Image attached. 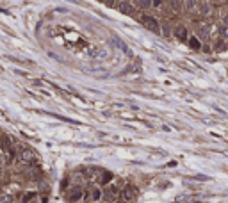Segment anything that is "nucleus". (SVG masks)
Wrapping results in <instances>:
<instances>
[{
    "label": "nucleus",
    "mask_w": 228,
    "mask_h": 203,
    "mask_svg": "<svg viewBox=\"0 0 228 203\" xmlns=\"http://www.w3.org/2000/svg\"><path fill=\"white\" fill-rule=\"evenodd\" d=\"M118 9H119V13H123V14H132L134 13V5L130 2H127V0H121V2L118 4Z\"/></svg>",
    "instance_id": "39448f33"
},
{
    "label": "nucleus",
    "mask_w": 228,
    "mask_h": 203,
    "mask_svg": "<svg viewBox=\"0 0 228 203\" xmlns=\"http://www.w3.org/2000/svg\"><path fill=\"white\" fill-rule=\"evenodd\" d=\"M137 187L136 185H130V184H127L125 187L121 189V192H119V201L118 203H132L134 200L137 198Z\"/></svg>",
    "instance_id": "f257e3e1"
},
{
    "label": "nucleus",
    "mask_w": 228,
    "mask_h": 203,
    "mask_svg": "<svg viewBox=\"0 0 228 203\" xmlns=\"http://www.w3.org/2000/svg\"><path fill=\"white\" fill-rule=\"evenodd\" d=\"M217 32H219V38L228 39V27H226V25H221L219 29H217Z\"/></svg>",
    "instance_id": "9d476101"
},
{
    "label": "nucleus",
    "mask_w": 228,
    "mask_h": 203,
    "mask_svg": "<svg viewBox=\"0 0 228 203\" xmlns=\"http://www.w3.org/2000/svg\"><path fill=\"white\" fill-rule=\"evenodd\" d=\"M100 2H105V0H100Z\"/></svg>",
    "instance_id": "f3484780"
},
{
    "label": "nucleus",
    "mask_w": 228,
    "mask_h": 203,
    "mask_svg": "<svg viewBox=\"0 0 228 203\" xmlns=\"http://www.w3.org/2000/svg\"><path fill=\"white\" fill-rule=\"evenodd\" d=\"M182 2H184V0H171V5H173V9H175V11H177V9H180Z\"/></svg>",
    "instance_id": "ddd939ff"
},
{
    "label": "nucleus",
    "mask_w": 228,
    "mask_h": 203,
    "mask_svg": "<svg viewBox=\"0 0 228 203\" xmlns=\"http://www.w3.org/2000/svg\"><path fill=\"white\" fill-rule=\"evenodd\" d=\"M102 196H103V192L100 191V187H91L84 192V201H87V203L89 201H98Z\"/></svg>",
    "instance_id": "f03ea898"
},
{
    "label": "nucleus",
    "mask_w": 228,
    "mask_h": 203,
    "mask_svg": "<svg viewBox=\"0 0 228 203\" xmlns=\"http://www.w3.org/2000/svg\"><path fill=\"white\" fill-rule=\"evenodd\" d=\"M198 5V0H185V7L187 9H194Z\"/></svg>",
    "instance_id": "f8f14e48"
},
{
    "label": "nucleus",
    "mask_w": 228,
    "mask_h": 203,
    "mask_svg": "<svg viewBox=\"0 0 228 203\" xmlns=\"http://www.w3.org/2000/svg\"><path fill=\"white\" fill-rule=\"evenodd\" d=\"M225 48H226V39L219 38V39H217V43H216V50L219 52V50H225Z\"/></svg>",
    "instance_id": "9b49d317"
},
{
    "label": "nucleus",
    "mask_w": 228,
    "mask_h": 203,
    "mask_svg": "<svg viewBox=\"0 0 228 203\" xmlns=\"http://www.w3.org/2000/svg\"><path fill=\"white\" fill-rule=\"evenodd\" d=\"M175 36H177L180 41H187L189 39V34H187V29H185L184 25H180L177 30H175Z\"/></svg>",
    "instance_id": "423d86ee"
},
{
    "label": "nucleus",
    "mask_w": 228,
    "mask_h": 203,
    "mask_svg": "<svg viewBox=\"0 0 228 203\" xmlns=\"http://www.w3.org/2000/svg\"><path fill=\"white\" fill-rule=\"evenodd\" d=\"M82 196H84V191H82L80 187H73L71 191H68V194H66V200L70 203H73V201H79Z\"/></svg>",
    "instance_id": "20e7f679"
},
{
    "label": "nucleus",
    "mask_w": 228,
    "mask_h": 203,
    "mask_svg": "<svg viewBox=\"0 0 228 203\" xmlns=\"http://www.w3.org/2000/svg\"><path fill=\"white\" fill-rule=\"evenodd\" d=\"M0 148H2V152H9V150H11V139L7 135L0 137Z\"/></svg>",
    "instance_id": "0eeeda50"
},
{
    "label": "nucleus",
    "mask_w": 228,
    "mask_h": 203,
    "mask_svg": "<svg viewBox=\"0 0 228 203\" xmlns=\"http://www.w3.org/2000/svg\"><path fill=\"white\" fill-rule=\"evenodd\" d=\"M187 43H189V46L191 48H194V50H198V48H201V43H200V39L196 38V36H189V39H187Z\"/></svg>",
    "instance_id": "6e6552de"
},
{
    "label": "nucleus",
    "mask_w": 228,
    "mask_h": 203,
    "mask_svg": "<svg viewBox=\"0 0 228 203\" xmlns=\"http://www.w3.org/2000/svg\"><path fill=\"white\" fill-rule=\"evenodd\" d=\"M141 21H143V23L144 25H146V29H150L152 32H157V34H159V32H160V25L157 23V20H155V18H152V16H141Z\"/></svg>",
    "instance_id": "7ed1b4c3"
},
{
    "label": "nucleus",
    "mask_w": 228,
    "mask_h": 203,
    "mask_svg": "<svg viewBox=\"0 0 228 203\" xmlns=\"http://www.w3.org/2000/svg\"><path fill=\"white\" fill-rule=\"evenodd\" d=\"M0 203H7V201H0Z\"/></svg>",
    "instance_id": "dca6fc26"
},
{
    "label": "nucleus",
    "mask_w": 228,
    "mask_h": 203,
    "mask_svg": "<svg viewBox=\"0 0 228 203\" xmlns=\"http://www.w3.org/2000/svg\"><path fill=\"white\" fill-rule=\"evenodd\" d=\"M136 5L139 9H148L152 5V0H136Z\"/></svg>",
    "instance_id": "1a4fd4ad"
},
{
    "label": "nucleus",
    "mask_w": 228,
    "mask_h": 203,
    "mask_svg": "<svg viewBox=\"0 0 228 203\" xmlns=\"http://www.w3.org/2000/svg\"><path fill=\"white\" fill-rule=\"evenodd\" d=\"M223 25H226V27H228V14L223 18Z\"/></svg>",
    "instance_id": "2eb2a0df"
},
{
    "label": "nucleus",
    "mask_w": 228,
    "mask_h": 203,
    "mask_svg": "<svg viewBox=\"0 0 228 203\" xmlns=\"http://www.w3.org/2000/svg\"><path fill=\"white\" fill-rule=\"evenodd\" d=\"M0 137H2V135H0Z\"/></svg>",
    "instance_id": "a211bd4d"
},
{
    "label": "nucleus",
    "mask_w": 228,
    "mask_h": 203,
    "mask_svg": "<svg viewBox=\"0 0 228 203\" xmlns=\"http://www.w3.org/2000/svg\"><path fill=\"white\" fill-rule=\"evenodd\" d=\"M162 2H164V0H152V5H153V7H160Z\"/></svg>",
    "instance_id": "4468645a"
}]
</instances>
